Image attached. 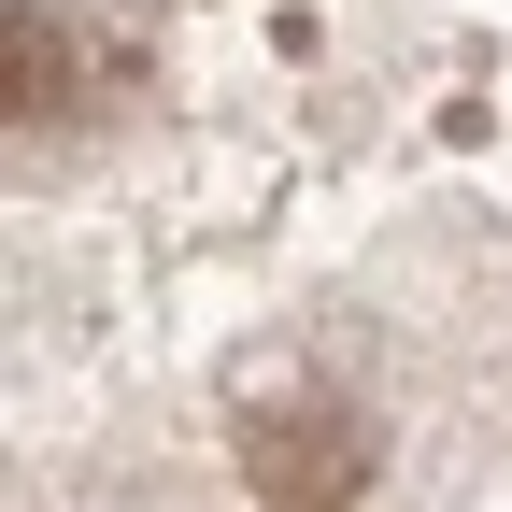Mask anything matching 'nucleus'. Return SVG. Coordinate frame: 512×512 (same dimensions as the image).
Here are the masks:
<instances>
[{
  "instance_id": "f257e3e1",
  "label": "nucleus",
  "mask_w": 512,
  "mask_h": 512,
  "mask_svg": "<svg viewBox=\"0 0 512 512\" xmlns=\"http://www.w3.org/2000/svg\"><path fill=\"white\" fill-rule=\"evenodd\" d=\"M242 484L271 498V512H342L370 484V427L342 399H299V413H256L242 427Z\"/></svg>"
},
{
  "instance_id": "f03ea898",
  "label": "nucleus",
  "mask_w": 512,
  "mask_h": 512,
  "mask_svg": "<svg viewBox=\"0 0 512 512\" xmlns=\"http://www.w3.org/2000/svg\"><path fill=\"white\" fill-rule=\"evenodd\" d=\"M0 86H15V128L57 114V86H72V43H57V15H29V0H15V29H0Z\"/></svg>"
}]
</instances>
